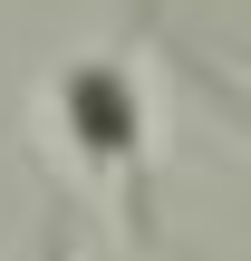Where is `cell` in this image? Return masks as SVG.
<instances>
[{"instance_id": "1", "label": "cell", "mask_w": 251, "mask_h": 261, "mask_svg": "<svg viewBox=\"0 0 251 261\" xmlns=\"http://www.w3.org/2000/svg\"><path fill=\"white\" fill-rule=\"evenodd\" d=\"M48 116L87 174L145 184V87L126 77V58H68L48 77Z\"/></svg>"}, {"instance_id": "2", "label": "cell", "mask_w": 251, "mask_h": 261, "mask_svg": "<svg viewBox=\"0 0 251 261\" xmlns=\"http://www.w3.org/2000/svg\"><path fill=\"white\" fill-rule=\"evenodd\" d=\"M193 77H203V97H213V107H222V116H232V126H242V136H251V107H242V97H232V87H222L213 68H193Z\"/></svg>"}, {"instance_id": "3", "label": "cell", "mask_w": 251, "mask_h": 261, "mask_svg": "<svg viewBox=\"0 0 251 261\" xmlns=\"http://www.w3.org/2000/svg\"><path fill=\"white\" fill-rule=\"evenodd\" d=\"M77 252V242H68V213H58V223H48V242H39V261H68Z\"/></svg>"}]
</instances>
